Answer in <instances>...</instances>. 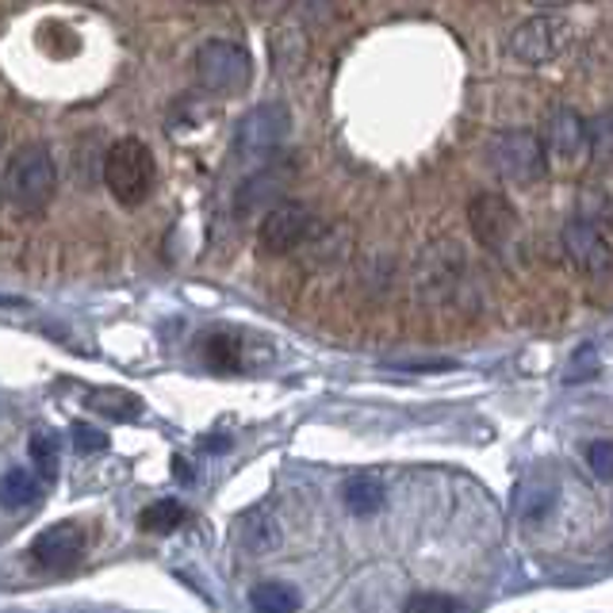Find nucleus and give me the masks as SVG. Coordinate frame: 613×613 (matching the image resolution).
<instances>
[{
  "mask_svg": "<svg viewBox=\"0 0 613 613\" xmlns=\"http://www.w3.org/2000/svg\"><path fill=\"white\" fill-rule=\"evenodd\" d=\"M230 442L227 437H211V442H207V448H211V453H219V448H227Z\"/></svg>",
  "mask_w": 613,
  "mask_h": 613,
  "instance_id": "nucleus-26",
  "label": "nucleus"
},
{
  "mask_svg": "<svg viewBox=\"0 0 613 613\" xmlns=\"http://www.w3.org/2000/svg\"><path fill=\"white\" fill-rule=\"evenodd\" d=\"M154 180H158L154 154L150 146L138 142V138H119V142L103 154V185L116 196V204L138 207L154 192Z\"/></svg>",
  "mask_w": 613,
  "mask_h": 613,
  "instance_id": "nucleus-2",
  "label": "nucleus"
},
{
  "mask_svg": "<svg viewBox=\"0 0 613 613\" xmlns=\"http://www.w3.org/2000/svg\"><path fill=\"white\" fill-rule=\"evenodd\" d=\"M39 479H34V472L28 468H8L4 476H0V506L4 511H28V506L39 498Z\"/></svg>",
  "mask_w": 613,
  "mask_h": 613,
  "instance_id": "nucleus-14",
  "label": "nucleus"
},
{
  "mask_svg": "<svg viewBox=\"0 0 613 613\" xmlns=\"http://www.w3.org/2000/svg\"><path fill=\"white\" fill-rule=\"evenodd\" d=\"M537 8H564V4H572V0H533Z\"/></svg>",
  "mask_w": 613,
  "mask_h": 613,
  "instance_id": "nucleus-25",
  "label": "nucleus"
},
{
  "mask_svg": "<svg viewBox=\"0 0 613 613\" xmlns=\"http://www.w3.org/2000/svg\"><path fill=\"white\" fill-rule=\"evenodd\" d=\"M249 606L261 613H291L304 606V599H299V591L288 583H257L254 594H249Z\"/></svg>",
  "mask_w": 613,
  "mask_h": 613,
  "instance_id": "nucleus-15",
  "label": "nucleus"
},
{
  "mask_svg": "<svg viewBox=\"0 0 613 613\" xmlns=\"http://www.w3.org/2000/svg\"><path fill=\"white\" fill-rule=\"evenodd\" d=\"M28 453H31V461L42 468V476L55 479V472H58V442H55V434H47V429H39V434L31 437Z\"/></svg>",
  "mask_w": 613,
  "mask_h": 613,
  "instance_id": "nucleus-21",
  "label": "nucleus"
},
{
  "mask_svg": "<svg viewBox=\"0 0 613 613\" xmlns=\"http://www.w3.org/2000/svg\"><path fill=\"white\" fill-rule=\"evenodd\" d=\"M384 498H387V487L384 479L376 476V472H357V476L345 479L342 487V503L349 514L357 517H373L384 511Z\"/></svg>",
  "mask_w": 613,
  "mask_h": 613,
  "instance_id": "nucleus-13",
  "label": "nucleus"
},
{
  "mask_svg": "<svg viewBox=\"0 0 613 613\" xmlns=\"http://www.w3.org/2000/svg\"><path fill=\"white\" fill-rule=\"evenodd\" d=\"M310 230H315V215L307 204H273L257 227V241L265 254H288V249L304 246Z\"/></svg>",
  "mask_w": 613,
  "mask_h": 613,
  "instance_id": "nucleus-7",
  "label": "nucleus"
},
{
  "mask_svg": "<svg viewBox=\"0 0 613 613\" xmlns=\"http://www.w3.org/2000/svg\"><path fill=\"white\" fill-rule=\"evenodd\" d=\"M185 522H188V511L177 503V498H158V503H150L142 514H138V525H142L146 533H172Z\"/></svg>",
  "mask_w": 613,
  "mask_h": 613,
  "instance_id": "nucleus-16",
  "label": "nucleus"
},
{
  "mask_svg": "<svg viewBox=\"0 0 613 613\" xmlns=\"http://www.w3.org/2000/svg\"><path fill=\"white\" fill-rule=\"evenodd\" d=\"M403 610L411 613H448V610H464V602L448 599V594H434V591H418L403 602Z\"/></svg>",
  "mask_w": 613,
  "mask_h": 613,
  "instance_id": "nucleus-23",
  "label": "nucleus"
},
{
  "mask_svg": "<svg viewBox=\"0 0 613 613\" xmlns=\"http://www.w3.org/2000/svg\"><path fill=\"white\" fill-rule=\"evenodd\" d=\"M586 150H591L599 161H610L613 166V108L586 123Z\"/></svg>",
  "mask_w": 613,
  "mask_h": 613,
  "instance_id": "nucleus-18",
  "label": "nucleus"
},
{
  "mask_svg": "<svg viewBox=\"0 0 613 613\" xmlns=\"http://www.w3.org/2000/svg\"><path fill=\"white\" fill-rule=\"evenodd\" d=\"M572 42V28L560 16H530L525 23H517L511 34V55L525 66H545L556 55H564V47Z\"/></svg>",
  "mask_w": 613,
  "mask_h": 613,
  "instance_id": "nucleus-5",
  "label": "nucleus"
},
{
  "mask_svg": "<svg viewBox=\"0 0 613 613\" xmlns=\"http://www.w3.org/2000/svg\"><path fill=\"white\" fill-rule=\"evenodd\" d=\"M204 353H207V365L219 368V373H235V368L241 365V360H238V342L230 338V334H211Z\"/></svg>",
  "mask_w": 613,
  "mask_h": 613,
  "instance_id": "nucleus-19",
  "label": "nucleus"
},
{
  "mask_svg": "<svg viewBox=\"0 0 613 613\" xmlns=\"http://www.w3.org/2000/svg\"><path fill=\"white\" fill-rule=\"evenodd\" d=\"M69 442H73V448L81 456H92V453H100V448H108V437H103L97 426H89V422H73V426H69Z\"/></svg>",
  "mask_w": 613,
  "mask_h": 613,
  "instance_id": "nucleus-24",
  "label": "nucleus"
},
{
  "mask_svg": "<svg viewBox=\"0 0 613 613\" xmlns=\"http://www.w3.org/2000/svg\"><path fill=\"white\" fill-rule=\"evenodd\" d=\"M468 223H472V235H476L483 246H503L517 230V211L506 196L483 192L468 204Z\"/></svg>",
  "mask_w": 613,
  "mask_h": 613,
  "instance_id": "nucleus-8",
  "label": "nucleus"
},
{
  "mask_svg": "<svg viewBox=\"0 0 613 613\" xmlns=\"http://www.w3.org/2000/svg\"><path fill=\"white\" fill-rule=\"evenodd\" d=\"M276 47H284V55H276V62H280V69H299V62H304V55H307L304 31H296V28L276 31Z\"/></svg>",
  "mask_w": 613,
  "mask_h": 613,
  "instance_id": "nucleus-22",
  "label": "nucleus"
},
{
  "mask_svg": "<svg viewBox=\"0 0 613 613\" xmlns=\"http://www.w3.org/2000/svg\"><path fill=\"white\" fill-rule=\"evenodd\" d=\"M564 246H567V257L580 265L583 273L591 276H602L613 269V249L610 241L602 238V230L586 219H572L564 227Z\"/></svg>",
  "mask_w": 613,
  "mask_h": 613,
  "instance_id": "nucleus-9",
  "label": "nucleus"
},
{
  "mask_svg": "<svg viewBox=\"0 0 613 613\" xmlns=\"http://www.w3.org/2000/svg\"><path fill=\"white\" fill-rule=\"evenodd\" d=\"M583 456H586V468H591L594 479L613 483V442H610V437H599V442H591Z\"/></svg>",
  "mask_w": 613,
  "mask_h": 613,
  "instance_id": "nucleus-20",
  "label": "nucleus"
},
{
  "mask_svg": "<svg viewBox=\"0 0 613 613\" xmlns=\"http://www.w3.org/2000/svg\"><path fill=\"white\" fill-rule=\"evenodd\" d=\"M58 192V169L47 146H20L12 154L4 169V204H12L16 211L34 215L42 211Z\"/></svg>",
  "mask_w": 613,
  "mask_h": 613,
  "instance_id": "nucleus-1",
  "label": "nucleus"
},
{
  "mask_svg": "<svg viewBox=\"0 0 613 613\" xmlns=\"http://www.w3.org/2000/svg\"><path fill=\"white\" fill-rule=\"evenodd\" d=\"M200 4H219V0H200Z\"/></svg>",
  "mask_w": 613,
  "mask_h": 613,
  "instance_id": "nucleus-27",
  "label": "nucleus"
},
{
  "mask_svg": "<svg viewBox=\"0 0 613 613\" xmlns=\"http://www.w3.org/2000/svg\"><path fill=\"white\" fill-rule=\"evenodd\" d=\"M249 77H254V58L246 47L230 39H207L196 50V81L204 85L215 97H235V92L249 89Z\"/></svg>",
  "mask_w": 613,
  "mask_h": 613,
  "instance_id": "nucleus-3",
  "label": "nucleus"
},
{
  "mask_svg": "<svg viewBox=\"0 0 613 613\" xmlns=\"http://www.w3.org/2000/svg\"><path fill=\"white\" fill-rule=\"evenodd\" d=\"M81 548H85L81 530H77L73 522H62V525H50V530H42L39 537H34L31 560L39 567H47V572H62V567H69L77 556H81Z\"/></svg>",
  "mask_w": 613,
  "mask_h": 613,
  "instance_id": "nucleus-10",
  "label": "nucleus"
},
{
  "mask_svg": "<svg viewBox=\"0 0 613 613\" xmlns=\"http://www.w3.org/2000/svg\"><path fill=\"white\" fill-rule=\"evenodd\" d=\"M545 138H548V150L556 154L560 161H575L586 150V119L572 108H556L548 116Z\"/></svg>",
  "mask_w": 613,
  "mask_h": 613,
  "instance_id": "nucleus-11",
  "label": "nucleus"
},
{
  "mask_svg": "<svg viewBox=\"0 0 613 613\" xmlns=\"http://www.w3.org/2000/svg\"><path fill=\"white\" fill-rule=\"evenodd\" d=\"M288 127H291V111L284 108L280 100L257 103V108L238 123L235 150L241 158H265V154H273L276 146L288 138Z\"/></svg>",
  "mask_w": 613,
  "mask_h": 613,
  "instance_id": "nucleus-6",
  "label": "nucleus"
},
{
  "mask_svg": "<svg viewBox=\"0 0 613 613\" xmlns=\"http://www.w3.org/2000/svg\"><path fill=\"white\" fill-rule=\"evenodd\" d=\"M89 407L127 422V418H138V414H142V399H138V395H127V392H116V387H103V392L89 395Z\"/></svg>",
  "mask_w": 613,
  "mask_h": 613,
  "instance_id": "nucleus-17",
  "label": "nucleus"
},
{
  "mask_svg": "<svg viewBox=\"0 0 613 613\" xmlns=\"http://www.w3.org/2000/svg\"><path fill=\"white\" fill-rule=\"evenodd\" d=\"M491 166L506 185H533V180L545 177V146L533 131H503L495 135L487 150Z\"/></svg>",
  "mask_w": 613,
  "mask_h": 613,
  "instance_id": "nucleus-4",
  "label": "nucleus"
},
{
  "mask_svg": "<svg viewBox=\"0 0 613 613\" xmlns=\"http://www.w3.org/2000/svg\"><path fill=\"white\" fill-rule=\"evenodd\" d=\"M280 192H284V172L280 169H261V172H254L249 180H241V188L235 192V211L238 215L265 211V207L280 204Z\"/></svg>",
  "mask_w": 613,
  "mask_h": 613,
  "instance_id": "nucleus-12",
  "label": "nucleus"
}]
</instances>
